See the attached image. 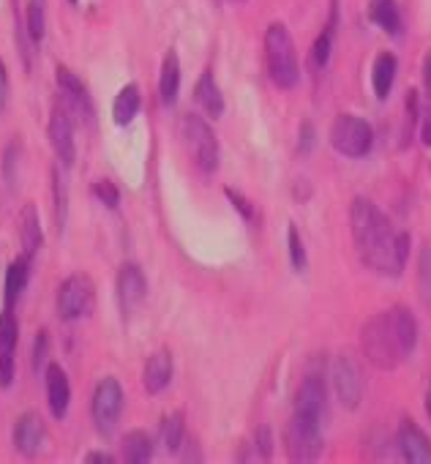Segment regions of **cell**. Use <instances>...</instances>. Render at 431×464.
<instances>
[{"label":"cell","instance_id":"cell-1","mask_svg":"<svg viewBox=\"0 0 431 464\" xmlns=\"http://www.w3.org/2000/svg\"><path fill=\"white\" fill-rule=\"evenodd\" d=\"M352 241L360 263L388 279H398L409 260V236L393 227V221L369 197H355L350 208Z\"/></svg>","mask_w":431,"mask_h":464},{"label":"cell","instance_id":"cell-2","mask_svg":"<svg viewBox=\"0 0 431 464\" xmlns=\"http://www.w3.org/2000/svg\"><path fill=\"white\" fill-rule=\"evenodd\" d=\"M417 336H420V328H417L415 314L407 306H390L363 323L360 350H363V358L374 369L393 372L415 353Z\"/></svg>","mask_w":431,"mask_h":464},{"label":"cell","instance_id":"cell-3","mask_svg":"<svg viewBox=\"0 0 431 464\" xmlns=\"http://www.w3.org/2000/svg\"><path fill=\"white\" fill-rule=\"evenodd\" d=\"M265 69L279 91H292L301 82L298 50L284 23H273L265 31Z\"/></svg>","mask_w":431,"mask_h":464},{"label":"cell","instance_id":"cell-4","mask_svg":"<svg viewBox=\"0 0 431 464\" xmlns=\"http://www.w3.org/2000/svg\"><path fill=\"white\" fill-rule=\"evenodd\" d=\"M330 148L344 159H366L374 148V129L366 118L341 112L328 131Z\"/></svg>","mask_w":431,"mask_h":464},{"label":"cell","instance_id":"cell-5","mask_svg":"<svg viewBox=\"0 0 431 464\" xmlns=\"http://www.w3.org/2000/svg\"><path fill=\"white\" fill-rule=\"evenodd\" d=\"M180 137L194 159V164L199 167V172L210 175L219 169V159H222V150H219V140H216V131L210 129V123L199 115H183L180 121Z\"/></svg>","mask_w":431,"mask_h":464},{"label":"cell","instance_id":"cell-6","mask_svg":"<svg viewBox=\"0 0 431 464\" xmlns=\"http://www.w3.org/2000/svg\"><path fill=\"white\" fill-rule=\"evenodd\" d=\"M284 448H287L290 461H298V464L317 461L325 448L322 423L301 412H292L290 423L284 426Z\"/></svg>","mask_w":431,"mask_h":464},{"label":"cell","instance_id":"cell-7","mask_svg":"<svg viewBox=\"0 0 431 464\" xmlns=\"http://www.w3.org/2000/svg\"><path fill=\"white\" fill-rule=\"evenodd\" d=\"M55 309L63 323H77L93 314L96 309V285L85 274H72L61 282L55 295Z\"/></svg>","mask_w":431,"mask_h":464},{"label":"cell","instance_id":"cell-8","mask_svg":"<svg viewBox=\"0 0 431 464\" xmlns=\"http://www.w3.org/2000/svg\"><path fill=\"white\" fill-rule=\"evenodd\" d=\"M126 396H123V385L118 377H101L93 388V399H91V415L93 423L99 429V434H112L120 412H123Z\"/></svg>","mask_w":431,"mask_h":464},{"label":"cell","instance_id":"cell-9","mask_svg":"<svg viewBox=\"0 0 431 464\" xmlns=\"http://www.w3.org/2000/svg\"><path fill=\"white\" fill-rule=\"evenodd\" d=\"M330 380H333V391L341 401L344 410H358L360 401H363V391H366V382H363V372H360V363L352 353H339L333 358V366H330Z\"/></svg>","mask_w":431,"mask_h":464},{"label":"cell","instance_id":"cell-10","mask_svg":"<svg viewBox=\"0 0 431 464\" xmlns=\"http://www.w3.org/2000/svg\"><path fill=\"white\" fill-rule=\"evenodd\" d=\"M295 412L314 418L320 423L328 418V380H325L322 369L309 366V372L303 374V380L295 391Z\"/></svg>","mask_w":431,"mask_h":464},{"label":"cell","instance_id":"cell-11","mask_svg":"<svg viewBox=\"0 0 431 464\" xmlns=\"http://www.w3.org/2000/svg\"><path fill=\"white\" fill-rule=\"evenodd\" d=\"M115 295H118V306L123 312V317L137 314L145 301H148V279L142 274V268L137 263H123L115 279Z\"/></svg>","mask_w":431,"mask_h":464},{"label":"cell","instance_id":"cell-12","mask_svg":"<svg viewBox=\"0 0 431 464\" xmlns=\"http://www.w3.org/2000/svg\"><path fill=\"white\" fill-rule=\"evenodd\" d=\"M47 134H50V145H53L58 161L63 167H72L77 161V142H74V121H72V112L66 104L53 107Z\"/></svg>","mask_w":431,"mask_h":464},{"label":"cell","instance_id":"cell-13","mask_svg":"<svg viewBox=\"0 0 431 464\" xmlns=\"http://www.w3.org/2000/svg\"><path fill=\"white\" fill-rule=\"evenodd\" d=\"M17 342H20V323L14 317V309L0 312V388H12L17 374Z\"/></svg>","mask_w":431,"mask_h":464},{"label":"cell","instance_id":"cell-14","mask_svg":"<svg viewBox=\"0 0 431 464\" xmlns=\"http://www.w3.org/2000/svg\"><path fill=\"white\" fill-rule=\"evenodd\" d=\"M396 448H398L401 459L409 464H431V440L412 418H404L398 423Z\"/></svg>","mask_w":431,"mask_h":464},{"label":"cell","instance_id":"cell-15","mask_svg":"<svg viewBox=\"0 0 431 464\" xmlns=\"http://www.w3.org/2000/svg\"><path fill=\"white\" fill-rule=\"evenodd\" d=\"M55 82H58V91H61L63 104L69 107V112H77L80 118L91 121L93 118V102H91L88 85L69 66H58L55 69Z\"/></svg>","mask_w":431,"mask_h":464},{"label":"cell","instance_id":"cell-16","mask_svg":"<svg viewBox=\"0 0 431 464\" xmlns=\"http://www.w3.org/2000/svg\"><path fill=\"white\" fill-rule=\"evenodd\" d=\"M12 440H14V448L34 459L44 442H47V423L39 412H23L17 420H14V431H12Z\"/></svg>","mask_w":431,"mask_h":464},{"label":"cell","instance_id":"cell-17","mask_svg":"<svg viewBox=\"0 0 431 464\" xmlns=\"http://www.w3.org/2000/svg\"><path fill=\"white\" fill-rule=\"evenodd\" d=\"M44 388H47V407H50L53 418L63 420L69 415V404H72V382L61 363H53V361L47 363Z\"/></svg>","mask_w":431,"mask_h":464},{"label":"cell","instance_id":"cell-18","mask_svg":"<svg viewBox=\"0 0 431 464\" xmlns=\"http://www.w3.org/2000/svg\"><path fill=\"white\" fill-rule=\"evenodd\" d=\"M172 374H175L172 353H169L167 347H161V350L150 353L148 361H145V369H142V388H145L150 396H156V393H161V391L169 388Z\"/></svg>","mask_w":431,"mask_h":464},{"label":"cell","instance_id":"cell-19","mask_svg":"<svg viewBox=\"0 0 431 464\" xmlns=\"http://www.w3.org/2000/svg\"><path fill=\"white\" fill-rule=\"evenodd\" d=\"M20 244H23V255L34 263V257L39 255V249L44 246V232H42V218L34 202H28L20 213Z\"/></svg>","mask_w":431,"mask_h":464},{"label":"cell","instance_id":"cell-20","mask_svg":"<svg viewBox=\"0 0 431 464\" xmlns=\"http://www.w3.org/2000/svg\"><path fill=\"white\" fill-rule=\"evenodd\" d=\"M194 102L205 110L207 118H222L225 115V96H222V88L216 82L213 72L205 69L194 85Z\"/></svg>","mask_w":431,"mask_h":464},{"label":"cell","instance_id":"cell-21","mask_svg":"<svg viewBox=\"0 0 431 464\" xmlns=\"http://www.w3.org/2000/svg\"><path fill=\"white\" fill-rule=\"evenodd\" d=\"M396 72H398V61L393 53H379L374 58V66H371V88H374V96L379 102H385L396 85Z\"/></svg>","mask_w":431,"mask_h":464},{"label":"cell","instance_id":"cell-22","mask_svg":"<svg viewBox=\"0 0 431 464\" xmlns=\"http://www.w3.org/2000/svg\"><path fill=\"white\" fill-rule=\"evenodd\" d=\"M28 282H31V260H28L25 255H20V257L9 266V271H6V285H4L6 309H14V306L20 304V298H23Z\"/></svg>","mask_w":431,"mask_h":464},{"label":"cell","instance_id":"cell-23","mask_svg":"<svg viewBox=\"0 0 431 464\" xmlns=\"http://www.w3.org/2000/svg\"><path fill=\"white\" fill-rule=\"evenodd\" d=\"M158 93H161V104L172 107L177 102L180 93V61L177 53L169 50L161 61V74H158Z\"/></svg>","mask_w":431,"mask_h":464},{"label":"cell","instance_id":"cell-24","mask_svg":"<svg viewBox=\"0 0 431 464\" xmlns=\"http://www.w3.org/2000/svg\"><path fill=\"white\" fill-rule=\"evenodd\" d=\"M139 107H142V93L134 82L123 85L112 102V121L115 126H129L137 115H139Z\"/></svg>","mask_w":431,"mask_h":464},{"label":"cell","instance_id":"cell-25","mask_svg":"<svg viewBox=\"0 0 431 464\" xmlns=\"http://www.w3.org/2000/svg\"><path fill=\"white\" fill-rule=\"evenodd\" d=\"M369 20L390 36L401 34V9L398 0H369Z\"/></svg>","mask_w":431,"mask_h":464},{"label":"cell","instance_id":"cell-26","mask_svg":"<svg viewBox=\"0 0 431 464\" xmlns=\"http://www.w3.org/2000/svg\"><path fill=\"white\" fill-rule=\"evenodd\" d=\"M123 459L129 464H145L153 459V437L145 429H131L123 437Z\"/></svg>","mask_w":431,"mask_h":464},{"label":"cell","instance_id":"cell-27","mask_svg":"<svg viewBox=\"0 0 431 464\" xmlns=\"http://www.w3.org/2000/svg\"><path fill=\"white\" fill-rule=\"evenodd\" d=\"M161 442L169 453L180 450L183 442H186V415L183 410H175L169 415H164L161 420Z\"/></svg>","mask_w":431,"mask_h":464},{"label":"cell","instance_id":"cell-28","mask_svg":"<svg viewBox=\"0 0 431 464\" xmlns=\"http://www.w3.org/2000/svg\"><path fill=\"white\" fill-rule=\"evenodd\" d=\"M415 279H417V295L426 306H431V238L423 241L420 252H417V271H415Z\"/></svg>","mask_w":431,"mask_h":464},{"label":"cell","instance_id":"cell-29","mask_svg":"<svg viewBox=\"0 0 431 464\" xmlns=\"http://www.w3.org/2000/svg\"><path fill=\"white\" fill-rule=\"evenodd\" d=\"M333 39H336V28L325 25V28H322V34L317 36L314 47H311V55H309V63H311V69H314V72L328 69V63H330V53H333Z\"/></svg>","mask_w":431,"mask_h":464},{"label":"cell","instance_id":"cell-30","mask_svg":"<svg viewBox=\"0 0 431 464\" xmlns=\"http://www.w3.org/2000/svg\"><path fill=\"white\" fill-rule=\"evenodd\" d=\"M25 25L34 42L44 39L47 31V0H28V9H25Z\"/></svg>","mask_w":431,"mask_h":464},{"label":"cell","instance_id":"cell-31","mask_svg":"<svg viewBox=\"0 0 431 464\" xmlns=\"http://www.w3.org/2000/svg\"><path fill=\"white\" fill-rule=\"evenodd\" d=\"M53 197H55V224H58V232H63L69 221V191H66V183L61 180L58 167L53 169Z\"/></svg>","mask_w":431,"mask_h":464},{"label":"cell","instance_id":"cell-32","mask_svg":"<svg viewBox=\"0 0 431 464\" xmlns=\"http://www.w3.org/2000/svg\"><path fill=\"white\" fill-rule=\"evenodd\" d=\"M287 246H290V263H292V268L298 274H303L309 268V255H306V244H303V238H301V232H298L295 224H290V229H287Z\"/></svg>","mask_w":431,"mask_h":464},{"label":"cell","instance_id":"cell-33","mask_svg":"<svg viewBox=\"0 0 431 464\" xmlns=\"http://www.w3.org/2000/svg\"><path fill=\"white\" fill-rule=\"evenodd\" d=\"M93 197H96L104 208H110V210H115V208L120 205V191H118V186H115L112 180H96V183H93Z\"/></svg>","mask_w":431,"mask_h":464},{"label":"cell","instance_id":"cell-34","mask_svg":"<svg viewBox=\"0 0 431 464\" xmlns=\"http://www.w3.org/2000/svg\"><path fill=\"white\" fill-rule=\"evenodd\" d=\"M50 363V331H39L36 334V347H34V369L42 374V369H47Z\"/></svg>","mask_w":431,"mask_h":464},{"label":"cell","instance_id":"cell-35","mask_svg":"<svg viewBox=\"0 0 431 464\" xmlns=\"http://www.w3.org/2000/svg\"><path fill=\"white\" fill-rule=\"evenodd\" d=\"M314 142H317V129H314L311 121H303L301 129H298V153L309 156L314 150Z\"/></svg>","mask_w":431,"mask_h":464},{"label":"cell","instance_id":"cell-36","mask_svg":"<svg viewBox=\"0 0 431 464\" xmlns=\"http://www.w3.org/2000/svg\"><path fill=\"white\" fill-rule=\"evenodd\" d=\"M20 156V148H17V142H12L9 148H6V153H4V178H6V183L14 188V183H17V159Z\"/></svg>","mask_w":431,"mask_h":464},{"label":"cell","instance_id":"cell-37","mask_svg":"<svg viewBox=\"0 0 431 464\" xmlns=\"http://www.w3.org/2000/svg\"><path fill=\"white\" fill-rule=\"evenodd\" d=\"M254 448H257V453H260V459H271L273 456V434H271V426L268 423H263L260 429H257V434H254Z\"/></svg>","mask_w":431,"mask_h":464},{"label":"cell","instance_id":"cell-38","mask_svg":"<svg viewBox=\"0 0 431 464\" xmlns=\"http://www.w3.org/2000/svg\"><path fill=\"white\" fill-rule=\"evenodd\" d=\"M227 197H230V202H233V208L246 218V221H254V208H252V202L241 194V191H235V188H227L225 191Z\"/></svg>","mask_w":431,"mask_h":464},{"label":"cell","instance_id":"cell-39","mask_svg":"<svg viewBox=\"0 0 431 464\" xmlns=\"http://www.w3.org/2000/svg\"><path fill=\"white\" fill-rule=\"evenodd\" d=\"M6 104H9V72L4 58H0V112L6 110Z\"/></svg>","mask_w":431,"mask_h":464},{"label":"cell","instance_id":"cell-40","mask_svg":"<svg viewBox=\"0 0 431 464\" xmlns=\"http://www.w3.org/2000/svg\"><path fill=\"white\" fill-rule=\"evenodd\" d=\"M85 461L88 464H112L115 459L107 450H91V453H85Z\"/></svg>","mask_w":431,"mask_h":464},{"label":"cell","instance_id":"cell-41","mask_svg":"<svg viewBox=\"0 0 431 464\" xmlns=\"http://www.w3.org/2000/svg\"><path fill=\"white\" fill-rule=\"evenodd\" d=\"M420 74H423V88H426V93L431 96V50L426 53V58H423V69H420Z\"/></svg>","mask_w":431,"mask_h":464},{"label":"cell","instance_id":"cell-42","mask_svg":"<svg viewBox=\"0 0 431 464\" xmlns=\"http://www.w3.org/2000/svg\"><path fill=\"white\" fill-rule=\"evenodd\" d=\"M420 140H423V145H426V148H431V110H428V112H426V118H423Z\"/></svg>","mask_w":431,"mask_h":464},{"label":"cell","instance_id":"cell-43","mask_svg":"<svg viewBox=\"0 0 431 464\" xmlns=\"http://www.w3.org/2000/svg\"><path fill=\"white\" fill-rule=\"evenodd\" d=\"M426 415H428V420H431V385H428V391H426Z\"/></svg>","mask_w":431,"mask_h":464},{"label":"cell","instance_id":"cell-44","mask_svg":"<svg viewBox=\"0 0 431 464\" xmlns=\"http://www.w3.org/2000/svg\"><path fill=\"white\" fill-rule=\"evenodd\" d=\"M72 4H77V0H72Z\"/></svg>","mask_w":431,"mask_h":464},{"label":"cell","instance_id":"cell-45","mask_svg":"<svg viewBox=\"0 0 431 464\" xmlns=\"http://www.w3.org/2000/svg\"><path fill=\"white\" fill-rule=\"evenodd\" d=\"M238 4H244V0H238Z\"/></svg>","mask_w":431,"mask_h":464}]
</instances>
